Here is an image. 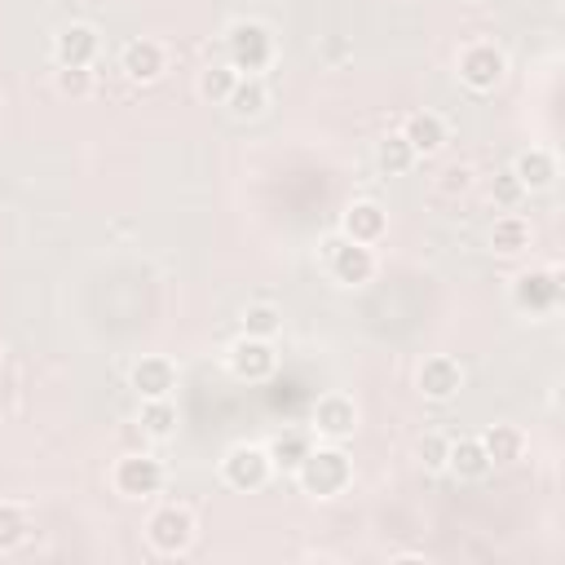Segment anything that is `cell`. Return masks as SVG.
<instances>
[{"label":"cell","mask_w":565,"mask_h":565,"mask_svg":"<svg viewBox=\"0 0 565 565\" xmlns=\"http://www.w3.org/2000/svg\"><path fill=\"white\" fill-rule=\"evenodd\" d=\"M238 322H243V335L274 340V335L282 331V309H278V305H269V300H252V305H243Z\"/></svg>","instance_id":"d4e9b609"},{"label":"cell","mask_w":565,"mask_h":565,"mask_svg":"<svg viewBox=\"0 0 565 565\" xmlns=\"http://www.w3.org/2000/svg\"><path fill=\"white\" fill-rule=\"evenodd\" d=\"M530 238H534V230H530V221L516 216V212H508V216H499V221L490 225V252H494V256H521V252L530 247Z\"/></svg>","instance_id":"7402d4cb"},{"label":"cell","mask_w":565,"mask_h":565,"mask_svg":"<svg viewBox=\"0 0 565 565\" xmlns=\"http://www.w3.org/2000/svg\"><path fill=\"white\" fill-rule=\"evenodd\" d=\"M269 472H274V463H269L265 446H252V441L230 446L225 459H221V481H225L230 490H243V494L260 490V486L269 481Z\"/></svg>","instance_id":"ba28073f"},{"label":"cell","mask_w":565,"mask_h":565,"mask_svg":"<svg viewBox=\"0 0 565 565\" xmlns=\"http://www.w3.org/2000/svg\"><path fill=\"white\" fill-rule=\"evenodd\" d=\"M110 486H115V494H124V499H150V494L163 490V463H159L154 455H146V450H128V455L115 459Z\"/></svg>","instance_id":"8992f818"},{"label":"cell","mask_w":565,"mask_h":565,"mask_svg":"<svg viewBox=\"0 0 565 565\" xmlns=\"http://www.w3.org/2000/svg\"><path fill=\"white\" fill-rule=\"evenodd\" d=\"M322 260H327V274L340 282V287H362L375 278V252L366 243H353V238H327L322 243Z\"/></svg>","instance_id":"5b68a950"},{"label":"cell","mask_w":565,"mask_h":565,"mask_svg":"<svg viewBox=\"0 0 565 565\" xmlns=\"http://www.w3.org/2000/svg\"><path fill=\"white\" fill-rule=\"evenodd\" d=\"M97 49H102V35H97V26H88V22H66V26L53 35V57H57V66H93Z\"/></svg>","instance_id":"4fadbf2b"},{"label":"cell","mask_w":565,"mask_h":565,"mask_svg":"<svg viewBox=\"0 0 565 565\" xmlns=\"http://www.w3.org/2000/svg\"><path fill=\"white\" fill-rule=\"evenodd\" d=\"M384 230H388V212H384L375 199H353V203L344 207V216H340V234L353 238V243H366V247L380 243Z\"/></svg>","instance_id":"5bb4252c"},{"label":"cell","mask_w":565,"mask_h":565,"mask_svg":"<svg viewBox=\"0 0 565 565\" xmlns=\"http://www.w3.org/2000/svg\"><path fill=\"white\" fill-rule=\"evenodd\" d=\"M481 446H486V455H490L494 468H508V463H516L525 455V433L516 424H490L481 433Z\"/></svg>","instance_id":"44dd1931"},{"label":"cell","mask_w":565,"mask_h":565,"mask_svg":"<svg viewBox=\"0 0 565 565\" xmlns=\"http://www.w3.org/2000/svg\"><path fill=\"white\" fill-rule=\"evenodd\" d=\"M225 62L238 75H260L274 62V31L260 18H234L225 26Z\"/></svg>","instance_id":"7a4b0ae2"},{"label":"cell","mask_w":565,"mask_h":565,"mask_svg":"<svg viewBox=\"0 0 565 565\" xmlns=\"http://www.w3.org/2000/svg\"><path fill=\"white\" fill-rule=\"evenodd\" d=\"M512 305L521 313H552L561 305V269L556 265H539V269H521L512 278Z\"/></svg>","instance_id":"52a82bcc"},{"label":"cell","mask_w":565,"mask_h":565,"mask_svg":"<svg viewBox=\"0 0 565 565\" xmlns=\"http://www.w3.org/2000/svg\"><path fill=\"white\" fill-rule=\"evenodd\" d=\"M194 534H199L194 512L181 508V503H163V508H154L150 521H146V539H150V547H154L159 556H181V552H190V547H194Z\"/></svg>","instance_id":"277c9868"},{"label":"cell","mask_w":565,"mask_h":565,"mask_svg":"<svg viewBox=\"0 0 565 565\" xmlns=\"http://www.w3.org/2000/svg\"><path fill=\"white\" fill-rule=\"evenodd\" d=\"M446 455H450V437H441V433H424V437L415 441V459H419L428 472H446Z\"/></svg>","instance_id":"f1b7e54d"},{"label":"cell","mask_w":565,"mask_h":565,"mask_svg":"<svg viewBox=\"0 0 565 565\" xmlns=\"http://www.w3.org/2000/svg\"><path fill=\"white\" fill-rule=\"evenodd\" d=\"M375 168H380L384 177H402V172H411V168H415V150H411V141H406L402 132H384V137L375 141Z\"/></svg>","instance_id":"cb8c5ba5"},{"label":"cell","mask_w":565,"mask_h":565,"mask_svg":"<svg viewBox=\"0 0 565 565\" xmlns=\"http://www.w3.org/2000/svg\"><path fill=\"white\" fill-rule=\"evenodd\" d=\"M490 468H494V463H490V455H486L481 437H459V441H450L446 472H455L459 481H481Z\"/></svg>","instance_id":"ac0fdd59"},{"label":"cell","mask_w":565,"mask_h":565,"mask_svg":"<svg viewBox=\"0 0 565 565\" xmlns=\"http://www.w3.org/2000/svg\"><path fill=\"white\" fill-rule=\"evenodd\" d=\"M309 424H313V433H318L322 441H344V437L358 433V402H353L349 393H322V397L313 402Z\"/></svg>","instance_id":"30bf717a"},{"label":"cell","mask_w":565,"mask_h":565,"mask_svg":"<svg viewBox=\"0 0 565 565\" xmlns=\"http://www.w3.org/2000/svg\"><path fill=\"white\" fill-rule=\"evenodd\" d=\"M313 450V437L305 433V428H282V433H274L269 441H265V455H269V463L274 468H282V472H296L300 468V459Z\"/></svg>","instance_id":"ffe728a7"},{"label":"cell","mask_w":565,"mask_h":565,"mask_svg":"<svg viewBox=\"0 0 565 565\" xmlns=\"http://www.w3.org/2000/svg\"><path fill=\"white\" fill-rule=\"evenodd\" d=\"M234 79H238V71L230 66V62H207L203 71H199V97L203 102H212V106H225V97H230V88H234Z\"/></svg>","instance_id":"484cf974"},{"label":"cell","mask_w":565,"mask_h":565,"mask_svg":"<svg viewBox=\"0 0 565 565\" xmlns=\"http://www.w3.org/2000/svg\"><path fill=\"white\" fill-rule=\"evenodd\" d=\"M291 477L300 481L305 494H313V499H335V494H344L349 481H353V459H349L335 441H331V446H313V450L300 459V468H296Z\"/></svg>","instance_id":"6da1fadb"},{"label":"cell","mask_w":565,"mask_h":565,"mask_svg":"<svg viewBox=\"0 0 565 565\" xmlns=\"http://www.w3.org/2000/svg\"><path fill=\"white\" fill-rule=\"evenodd\" d=\"M137 428H141L150 441H168V437L177 433V406H172V397H141Z\"/></svg>","instance_id":"603a6c76"},{"label":"cell","mask_w":565,"mask_h":565,"mask_svg":"<svg viewBox=\"0 0 565 565\" xmlns=\"http://www.w3.org/2000/svg\"><path fill=\"white\" fill-rule=\"evenodd\" d=\"M512 172H516V181H521L525 194H530V190H547V185L556 181V154L543 150V146H530V150H521V154L512 159Z\"/></svg>","instance_id":"e0dca14e"},{"label":"cell","mask_w":565,"mask_h":565,"mask_svg":"<svg viewBox=\"0 0 565 565\" xmlns=\"http://www.w3.org/2000/svg\"><path fill=\"white\" fill-rule=\"evenodd\" d=\"M53 88H57L62 97H71V102L88 97V93H93V66H57V71H53Z\"/></svg>","instance_id":"83f0119b"},{"label":"cell","mask_w":565,"mask_h":565,"mask_svg":"<svg viewBox=\"0 0 565 565\" xmlns=\"http://www.w3.org/2000/svg\"><path fill=\"white\" fill-rule=\"evenodd\" d=\"M265 106H269L265 79H260V75H238L234 88H230V97H225V110H230L234 119H260Z\"/></svg>","instance_id":"d6986e66"},{"label":"cell","mask_w":565,"mask_h":565,"mask_svg":"<svg viewBox=\"0 0 565 565\" xmlns=\"http://www.w3.org/2000/svg\"><path fill=\"white\" fill-rule=\"evenodd\" d=\"M119 71L132 84H154L168 71V49L159 40H150V35H137V40H128L119 49Z\"/></svg>","instance_id":"8fae6325"},{"label":"cell","mask_w":565,"mask_h":565,"mask_svg":"<svg viewBox=\"0 0 565 565\" xmlns=\"http://www.w3.org/2000/svg\"><path fill=\"white\" fill-rule=\"evenodd\" d=\"M521 181H516V172L512 168H503L499 177H494V203H503V207H512V203H521Z\"/></svg>","instance_id":"f546056e"},{"label":"cell","mask_w":565,"mask_h":565,"mask_svg":"<svg viewBox=\"0 0 565 565\" xmlns=\"http://www.w3.org/2000/svg\"><path fill=\"white\" fill-rule=\"evenodd\" d=\"M402 137L411 141V150H415V159L424 154H437L441 146H446V119L437 115V110H415L411 119H406V128H402Z\"/></svg>","instance_id":"2e32d148"},{"label":"cell","mask_w":565,"mask_h":565,"mask_svg":"<svg viewBox=\"0 0 565 565\" xmlns=\"http://www.w3.org/2000/svg\"><path fill=\"white\" fill-rule=\"evenodd\" d=\"M26 534H31V516H26V508H22V503L0 499V552L22 547V543H26Z\"/></svg>","instance_id":"4316f807"},{"label":"cell","mask_w":565,"mask_h":565,"mask_svg":"<svg viewBox=\"0 0 565 565\" xmlns=\"http://www.w3.org/2000/svg\"><path fill=\"white\" fill-rule=\"evenodd\" d=\"M455 71H459V84H463V88H472V93H494V88L503 84V75H508V57H503L499 44L472 40V44L459 49Z\"/></svg>","instance_id":"3957f363"},{"label":"cell","mask_w":565,"mask_h":565,"mask_svg":"<svg viewBox=\"0 0 565 565\" xmlns=\"http://www.w3.org/2000/svg\"><path fill=\"white\" fill-rule=\"evenodd\" d=\"M415 388H419L428 402H450V397L463 388V366H459L450 353H433V358L419 362Z\"/></svg>","instance_id":"7c38bea8"},{"label":"cell","mask_w":565,"mask_h":565,"mask_svg":"<svg viewBox=\"0 0 565 565\" xmlns=\"http://www.w3.org/2000/svg\"><path fill=\"white\" fill-rule=\"evenodd\" d=\"M128 380H132L137 397H172V388H177V366H172V358H163V353H146L141 362H132Z\"/></svg>","instance_id":"9a60e30c"},{"label":"cell","mask_w":565,"mask_h":565,"mask_svg":"<svg viewBox=\"0 0 565 565\" xmlns=\"http://www.w3.org/2000/svg\"><path fill=\"white\" fill-rule=\"evenodd\" d=\"M225 362H230V375H234V380H243V384H260V380L274 375L278 353H274V340L238 335V340L225 349Z\"/></svg>","instance_id":"9c48e42d"}]
</instances>
